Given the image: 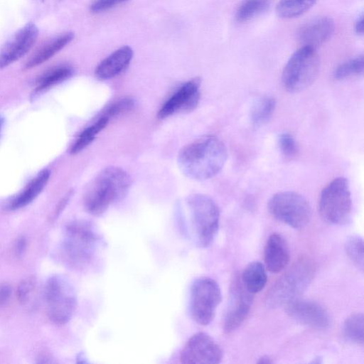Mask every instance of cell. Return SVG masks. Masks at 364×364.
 Here are the masks:
<instances>
[{"label": "cell", "instance_id": "37", "mask_svg": "<svg viewBox=\"0 0 364 364\" xmlns=\"http://www.w3.org/2000/svg\"><path fill=\"white\" fill-rule=\"evenodd\" d=\"M273 360L272 358L268 355H263L261 358H259V360L257 361V363H264V364H269L272 363Z\"/></svg>", "mask_w": 364, "mask_h": 364}, {"label": "cell", "instance_id": "16", "mask_svg": "<svg viewBox=\"0 0 364 364\" xmlns=\"http://www.w3.org/2000/svg\"><path fill=\"white\" fill-rule=\"evenodd\" d=\"M335 29L334 21L328 16L310 20L297 31V38L303 46L316 48L327 41Z\"/></svg>", "mask_w": 364, "mask_h": 364}, {"label": "cell", "instance_id": "14", "mask_svg": "<svg viewBox=\"0 0 364 364\" xmlns=\"http://www.w3.org/2000/svg\"><path fill=\"white\" fill-rule=\"evenodd\" d=\"M38 30L33 23H28L16 31L0 50V68L14 63L25 55L33 47Z\"/></svg>", "mask_w": 364, "mask_h": 364}, {"label": "cell", "instance_id": "22", "mask_svg": "<svg viewBox=\"0 0 364 364\" xmlns=\"http://www.w3.org/2000/svg\"><path fill=\"white\" fill-rule=\"evenodd\" d=\"M317 0H279L276 6L277 15L284 19L298 17L309 11Z\"/></svg>", "mask_w": 364, "mask_h": 364}, {"label": "cell", "instance_id": "35", "mask_svg": "<svg viewBox=\"0 0 364 364\" xmlns=\"http://www.w3.org/2000/svg\"><path fill=\"white\" fill-rule=\"evenodd\" d=\"M355 32L359 36H362L364 32L363 14L359 16L355 23Z\"/></svg>", "mask_w": 364, "mask_h": 364}, {"label": "cell", "instance_id": "28", "mask_svg": "<svg viewBox=\"0 0 364 364\" xmlns=\"http://www.w3.org/2000/svg\"><path fill=\"white\" fill-rule=\"evenodd\" d=\"M364 70L363 55H360L340 64L333 71V77L342 80L363 75Z\"/></svg>", "mask_w": 364, "mask_h": 364}, {"label": "cell", "instance_id": "18", "mask_svg": "<svg viewBox=\"0 0 364 364\" xmlns=\"http://www.w3.org/2000/svg\"><path fill=\"white\" fill-rule=\"evenodd\" d=\"M132 49L122 46L105 58L96 68L95 75L100 80H108L121 73L130 63Z\"/></svg>", "mask_w": 364, "mask_h": 364}, {"label": "cell", "instance_id": "30", "mask_svg": "<svg viewBox=\"0 0 364 364\" xmlns=\"http://www.w3.org/2000/svg\"><path fill=\"white\" fill-rule=\"evenodd\" d=\"M278 145L282 154L287 158L294 157L298 152V145L294 136L283 132L278 137Z\"/></svg>", "mask_w": 364, "mask_h": 364}, {"label": "cell", "instance_id": "33", "mask_svg": "<svg viewBox=\"0 0 364 364\" xmlns=\"http://www.w3.org/2000/svg\"><path fill=\"white\" fill-rule=\"evenodd\" d=\"M129 0H94L90 5V10L94 13H99L110 9L117 5Z\"/></svg>", "mask_w": 364, "mask_h": 364}, {"label": "cell", "instance_id": "29", "mask_svg": "<svg viewBox=\"0 0 364 364\" xmlns=\"http://www.w3.org/2000/svg\"><path fill=\"white\" fill-rule=\"evenodd\" d=\"M363 245V237L358 235H350L345 242L346 255L361 272L364 269Z\"/></svg>", "mask_w": 364, "mask_h": 364}, {"label": "cell", "instance_id": "27", "mask_svg": "<svg viewBox=\"0 0 364 364\" xmlns=\"http://www.w3.org/2000/svg\"><path fill=\"white\" fill-rule=\"evenodd\" d=\"M364 316L362 313L350 315L343 323V334L346 339L353 343L363 344Z\"/></svg>", "mask_w": 364, "mask_h": 364}, {"label": "cell", "instance_id": "17", "mask_svg": "<svg viewBox=\"0 0 364 364\" xmlns=\"http://www.w3.org/2000/svg\"><path fill=\"white\" fill-rule=\"evenodd\" d=\"M264 259L267 269L273 273L283 270L289 262V249L285 238L272 233L267 240Z\"/></svg>", "mask_w": 364, "mask_h": 364}, {"label": "cell", "instance_id": "24", "mask_svg": "<svg viewBox=\"0 0 364 364\" xmlns=\"http://www.w3.org/2000/svg\"><path fill=\"white\" fill-rule=\"evenodd\" d=\"M276 107L275 100L271 96H264L258 99L251 110V121L257 126L267 122Z\"/></svg>", "mask_w": 364, "mask_h": 364}, {"label": "cell", "instance_id": "36", "mask_svg": "<svg viewBox=\"0 0 364 364\" xmlns=\"http://www.w3.org/2000/svg\"><path fill=\"white\" fill-rule=\"evenodd\" d=\"M26 247V239L23 237L18 238L16 245V251L18 255H21Z\"/></svg>", "mask_w": 364, "mask_h": 364}, {"label": "cell", "instance_id": "2", "mask_svg": "<svg viewBox=\"0 0 364 364\" xmlns=\"http://www.w3.org/2000/svg\"><path fill=\"white\" fill-rule=\"evenodd\" d=\"M186 235L196 246L208 247L219 228L220 211L217 204L207 195L195 193L186 199Z\"/></svg>", "mask_w": 364, "mask_h": 364}, {"label": "cell", "instance_id": "38", "mask_svg": "<svg viewBox=\"0 0 364 364\" xmlns=\"http://www.w3.org/2000/svg\"><path fill=\"white\" fill-rule=\"evenodd\" d=\"M3 124H4V120H3V119H1L0 117V135H1V133L2 131Z\"/></svg>", "mask_w": 364, "mask_h": 364}, {"label": "cell", "instance_id": "26", "mask_svg": "<svg viewBox=\"0 0 364 364\" xmlns=\"http://www.w3.org/2000/svg\"><path fill=\"white\" fill-rule=\"evenodd\" d=\"M73 73V70L68 65L55 67L46 73L37 82L36 92H39L50 88L69 78Z\"/></svg>", "mask_w": 364, "mask_h": 364}, {"label": "cell", "instance_id": "11", "mask_svg": "<svg viewBox=\"0 0 364 364\" xmlns=\"http://www.w3.org/2000/svg\"><path fill=\"white\" fill-rule=\"evenodd\" d=\"M223 358L219 345L208 334L198 332L193 335L183 348L182 363L216 364Z\"/></svg>", "mask_w": 364, "mask_h": 364}, {"label": "cell", "instance_id": "9", "mask_svg": "<svg viewBox=\"0 0 364 364\" xmlns=\"http://www.w3.org/2000/svg\"><path fill=\"white\" fill-rule=\"evenodd\" d=\"M270 214L294 229H302L309 223L311 208L307 200L294 191L277 193L268 202Z\"/></svg>", "mask_w": 364, "mask_h": 364}, {"label": "cell", "instance_id": "5", "mask_svg": "<svg viewBox=\"0 0 364 364\" xmlns=\"http://www.w3.org/2000/svg\"><path fill=\"white\" fill-rule=\"evenodd\" d=\"M315 272L314 263L302 257L274 284L267 296V305L277 308L299 297L311 283Z\"/></svg>", "mask_w": 364, "mask_h": 364}, {"label": "cell", "instance_id": "34", "mask_svg": "<svg viewBox=\"0 0 364 364\" xmlns=\"http://www.w3.org/2000/svg\"><path fill=\"white\" fill-rule=\"evenodd\" d=\"M11 294V288L9 284L0 285V305L5 304Z\"/></svg>", "mask_w": 364, "mask_h": 364}, {"label": "cell", "instance_id": "21", "mask_svg": "<svg viewBox=\"0 0 364 364\" xmlns=\"http://www.w3.org/2000/svg\"><path fill=\"white\" fill-rule=\"evenodd\" d=\"M241 281L245 289L252 294L262 291L267 281L264 265L259 261L249 263L242 274Z\"/></svg>", "mask_w": 364, "mask_h": 364}, {"label": "cell", "instance_id": "23", "mask_svg": "<svg viewBox=\"0 0 364 364\" xmlns=\"http://www.w3.org/2000/svg\"><path fill=\"white\" fill-rule=\"evenodd\" d=\"M269 7L268 0H245L235 13V20L238 23L250 21L265 12Z\"/></svg>", "mask_w": 364, "mask_h": 364}, {"label": "cell", "instance_id": "10", "mask_svg": "<svg viewBox=\"0 0 364 364\" xmlns=\"http://www.w3.org/2000/svg\"><path fill=\"white\" fill-rule=\"evenodd\" d=\"M221 299L220 288L214 279L206 277L198 278L191 287L189 308L192 318L200 325H208Z\"/></svg>", "mask_w": 364, "mask_h": 364}, {"label": "cell", "instance_id": "19", "mask_svg": "<svg viewBox=\"0 0 364 364\" xmlns=\"http://www.w3.org/2000/svg\"><path fill=\"white\" fill-rule=\"evenodd\" d=\"M73 38V33L65 32L51 38L31 56L26 68L30 69L47 61L71 42Z\"/></svg>", "mask_w": 364, "mask_h": 364}, {"label": "cell", "instance_id": "8", "mask_svg": "<svg viewBox=\"0 0 364 364\" xmlns=\"http://www.w3.org/2000/svg\"><path fill=\"white\" fill-rule=\"evenodd\" d=\"M319 213L326 223L341 225L351 218L352 199L348 181L338 177L322 190L318 203Z\"/></svg>", "mask_w": 364, "mask_h": 364}, {"label": "cell", "instance_id": "32", "mask_svg": "<svg viewBox=\"0 0 364 364\" xmlns=\"http://www.w3.org/2000/svg\"><path fill=\"white\" fill-rule=\"evenodd\" d=\"M36 287V280L33 277H28L23 279L18 284L16 296L19 302L26 304L30 299L31 294Z\"/></svg>", "mask_w": 364, "mask_h": 364}, {"label": "cell", "instance_id": "25", "mask_svg": "<svg viewBox=\"0 0 364 364\" xmlns=\"http://www.w3.org/2000/svg\"><path fill=\"white\" fill-rule=\"evenodd\" d=\"M109 120L107 117L102 116L95 124L82 132L70 148V154H77L87 147L95 139L96 135L106 127Z\"/></svg>", "mask_w": 364, "mask_h": 364}, {"label": "cell", "instance_id": "3", "mask_svg": "<svg viewBox=\"0 0 364 364\" xmlns=\"http://www.w3.org/2000/svg\"><path fill=\"white\" fill-rule=\"evenodd\" d=\"M131 183L129 175L122 168H104L88 186L84 197L85 209L94 215L102 214L112 203L126 196Z\"/></svg>", "mask_w": 364, "mask_h": 364}, {"label": "cell", "instance_id": "31", "mask_svg": "<svg viewBox=\"0 0 364 364\" xmlns=\"http://www.w3.org/2000/svg\"><path fill=\"white\" fill-rule=\"evenodd\" d=\"M135 105V101L131 97H124L112 104L103 115L109 119L110 117L117 116L122 113L132 109Z\"/></svg>", "mask_w": 364, "mask_h": 364}, {"label": "cell", "instance_id": "12", "mask_svg": "<svg viewBox=\"0 0 364 364\" xmlns=\"http://www.w3.org/2000/svg\"><path fill=\"white\" fill-rule=\"evenodd\" d=\"M285 306L287 314L301 324L316 330L327 329L331 325L328 313L316 301L296 298Z\"/></svg>", "mask_w": 364, "mask_h": 364}, {"label": "cell", "instance_id": "7", "mask_svg": "<svg viewBox=\"0 0 364 364\" xmlns=\"http://www.w3.org/2000/svg\"><path fill=\"white\" fill-rule=\"evenodd\" d=\"M319 70V58L315 48L302 46L287 60L282 74L283 87L288 92H299L315 80Z\"/></svg>", "mask_w": 364, "mask_h": 364}, {"label": "cell", "instance_id": "4", "mask_svg": "<svg viewBox=\"0 0 364 364\" xmlns=\"http://www.w3.org/2000/svg\"><path fill=\"white\" fill-rule=\"evenodd\" d=\"M102 245V237L94 226L86 220H75L65 228L63 252L66 261L73 267H88L97 258Z\"/></svg>", "mask_w": 364, "mask_h": 364}, {"label": "cell", "instance_id": "13", "mask_svg": "<svg viewBox=\"0 0 364 364\" xmlns=\"http://www.w3.org/2000/svg\"><path fill=\"white\" fill-rule=\"evenodd\" d=\"M253 302V294L236 277L230 289L229 306L224 319V331L228 333L237 328L247 317Z\"/></svg>", "mask_w": 364, "mask_h": 364}, {"label": "cell", "instance_id": "20", "mask_svg": "<svg viewBox=\"0 0 364 364\" xmlns=\"http://www.w3.org/2000/svg\"><path fill=\"white\" fill-rule=\"evenodd\" d=\"M50 173L44 169L26 186V187L9 203L11 210H17L23 208L31 203L42 191L46 186Z\"/></svg>", "mask_w": 364, "mask_h": 364}, {"label": "cell", "instance_id": "1", "mask_svg": "<svg viewBox=\"0 0 364 364\" xmlns=\"http://www.w3.org/2000/svg\"><path fill=\"white\" fill-rule=\"evenodd\" d=\"M228 158L223 142L212 135L200 137L183 146L179 151L177 162L187 177L204 181L217 175Z\"/></svg>", "mask_w": 364, "mask_h": 364}, {"label": "cell", "instance_id": "6", "mask_svg": "<svg viewBox=\"0 0 364 364\" xmlns=\"http://www.w3.org/2000/svg\"><path fill=\"white\" fill-rule=\"evenodd\" d=\"M44 292L49 319L58 325L67 323L77 308V294L73 284L63 274H53L47 279Z\"/></svg>", "mask_w": 364, "mask_h": 364}, {"label": "cell", "instance_id": "15", "mask_svg": "<svg viewBox=\"0 0 364 364\" xmlns=\"http://www.w3.org/2000/svg\"><path fill=\"white\" fill-rule=\"evenodd\" d=\"M200 80L195 78L180 87L160 108L158 112L159 118L164 119L175 113L194 109L200 99Z\"/></svg>", "mask_w": 364, "mask_h": 364}]
</instances>
